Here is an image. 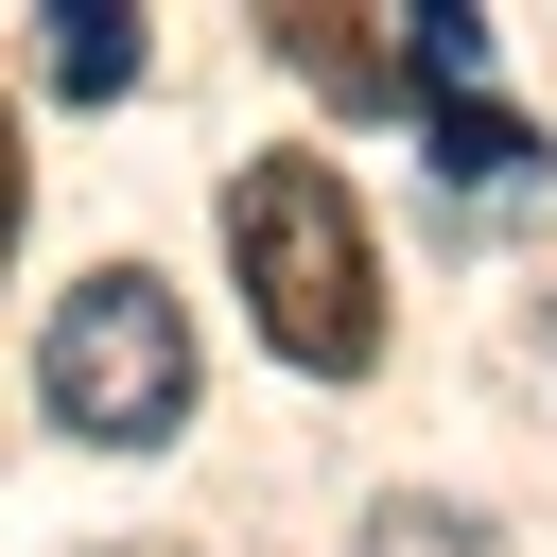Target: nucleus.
<instances>
[{"instance_id": "nucleus-7", "label": "nucleus", "mask_w": 557, "mask_h": 557, "mask_svg": "<svg viewBox=\"0 0 557 557\" xmlns=\"http://www.w3.org/2000/svg\"><path fill=\"white\" fill-rule=\"evenodd\" d=\"M0 244H17V122H0Z\"/></svg>"}, {"instance_id": "nucleus-1", "label": "nucleus", "mask_w": 557, "mask_h": 557, "mask_svg": "<svg viewBox=\"0 0 557 557\" xmlns=\"http://www.w3.org/2000/svg\"><path fill=\"white\" fill-rule=\"evenodd\" d=\"M226 261H244V313L278 366L313 383H366L383 366V261H366V209L331 157H244L226 174Z\"/></svg>"}, {"instance_id": "nucleus-3", "label": "nucleus", "mask_w": 557, "mask_h": 557, "mask_svg": "<svg viewBox=\"0 0 557 557\" xmlns=\"http://www.w3.org/2000/svg\"><path fill=\"white\" fill-rule=\"evenodd\" d=\"M278 52H296V70L331 87V104H400V52H383V35L348 17V0H296V17H278Z\"/></svg>"}, {"instance_id": "nucleus-5", "label": "nucleus", "mask_w": 557, "mask_h": 557, "mask_svg": "<svg viewBox=\"0 0 557 557\" xmlns=\"http://www.w3.org/2000/svg\"><path fill=\"white\" fill-rule=\"evenodd\" d=\"M418 122H435V174H470V191H505V174L540 157V139H522V122L487 104V87H453V104H418Z\"/></svg>"}, {"instance_id": "nucleus-8", "label": "nucleus", "mask_w": 557, "mask_h": 557, "mask_svg": "<svg viewBox=\"0 0 557 557\" xmlns=\"http://www.w3.org/2000/svg\"><path fill=\"white\" fill-rule=\"evenodd\" d=\"M104 557H157V540H104Z\"/></svg>"}, {"instance_id": "nucleus-6", "label": "nucleus", "mask_w": 557, "mask_h": 557, "mask_svg": "<svg viewBox=\"0 0 557 557\" xmlns=\"http://www.w3.org/2000/svg\"><path fill=\"white\" fill-rule=\"evenodd\" d=\"M366 557H505V540H487L470 505H435V487H383V505H366Z\"/></svg>"}, {"instance_id": "nucleus-4", "label": "nucleus", "mask_w": 557, "mask_h": 557, "mask_svg": "<svg viewBox=\"0 0 557 557\" xmlns=\"http://www.w3.org/2000/svg\"><path fill=\"white\" fill-rule=\"evenodd\" d=\"M52 87H70V104H122V87H139V17H122V0H70V17H52Z\"/></svg>"}, {"instance_id": "nucleus-2", "label": "nucleus", "mask_w": 557, "mask_h": 557, "mask_svg": "<svg viewBox=\"0 0 557 557\" xmlns=\"http://www.w3.org/2000/svg\"><path fill=\"white\" fill-rule=\"evenodd\" d=\"M35 400H52V435H87V453H157V435L191 418V313L157 296V261H87V278L52 296Z\"/></svg>"}]
</instances>
